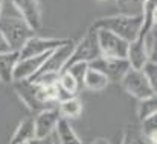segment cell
Masks as SVG:
<instances>
[{"label":"cell","mask_w":157,"mask_h":144,"mask_svg":"<svg viewBox=\"0 0 157 144\" xmlns=\"http://www.w3.org/2000/svg\"><path fill=\"white\" fill-rule=\"evenodd\" d=\"M142 14L139 15H125V14H119V15H110V17H101L98 20L93 21L92 29L98 31H108L117 37H121L122 40L131 43L137 38L140 27H142Z\"/></svg>","instance_id":"cell-1"},{"label":"cell","mask_w":157,"mask_h":144,"mask_svg":"<svg viewBox=\"0 0 157 144\" xmlns=\"http://www.w3.org/2000/svg\"><path fill=\"white\" fill-rule=\"evenodd\" d=\"M0 32L5 35L11 49L15 52H18L21 46L35 34L21 18H0Z\"/></svg>","instance_id":"cell-2"},{"label":"cell","mask_w":157,"mask_h":144,"mask_svg":"<svg viewBox=\"0 0 157 144\" xmlns=\"http://www.w3.org/2000/svg\"><path fill=\"white\" fill-rule=\"evenodd\" d=\"M99 56H101V52H99V46H98V35H96V31L90 27L86 32V35L75 44V49H73L64 68H67L69 65H72L75 62H87L89 64Z\"/></svg>","instance_id":"cell-3"},{"label":"cell","mask_w":157,"mask_h":144,"mask_svg":"<svg viewBox=\"0 0 157 144\" xmlns=\"http://www.w3.org/2000/svg\"><path fill=\"white\" fill-rule=\"evenodd\" d=\"M121 85L124 87V90L128 94L134 96L139 100L150 99V97L156 96V90L150 85V82L144 76L142 70H136V68L130 67V70L121 79Z\"/></svg>","instance_id":"cell-4"},{"label":"cell","mask_w":157,"mask_h":144,"mask_svg":"<svg viewBox=\"0 0 157 144\" xmlns=\"http://www.w3.org/2000/svg\"><path fill=\"white\" fill-rule=\"evenodd\" d=\"M96 35H98V46H99L101 56L114 58V59H127L128 44H130L128 41L102 29H98Z\"/></svg>","instance_id":"cell-5"},{"label":"cell","mask_w":157,"mask_h":144,"mask_svg":"<svg viewBox=\"0 0 157 144\" xmlns=\"http://www.w3.org/2000/svg\"><path fill=\"white\" fill-rule=\"evenodd\" d=\"M75 44L76 43L72 38H69V41L66 44H63V46H59L58 49H55L52 53L49 55V58L44 61V64L40 67V70L31 79H28V81H32L34 77H37L40 74H44V73L61 74L63 70H64V67H66V64H67V61H69V58H70V55H72V52H73V49H75Z\"/></svg>","instance_id":"cell-6"},{"label":"cell","mask_w":157,"mask_h":144,"mask_svg":"<svg viewBox=\"0 0 157 144\" xmlns=\"http://www.w3.org/2000/svg\"><path fill=\"white\" fill-rule=\"evenodd\" d=\"M89 67L101 71L108 82H121L124 74L130 70V62L127 59H114V58H104L99 56L95 61L89 62Z\"/></svg>","instance_id":"cell-7"},{"label":"cell","mask_w":157,"mask_h":144,"mask_svg":"<svg viewBox=\"0 0 157 144\" xmlns=\"http://www.w3.org/2000/svg\"><path fill=\"white\" fill-rule=\"evenodd\" d=\"M69 38H41V37H31L18 50V59L40 56L43 53L52 52L59 46L66 44Z\"/></svg>","instance_id":"cell-8"},{"label":"cell","mask_w":157,"mask_h":144,"mask_svg":"<svg viewBox=\"0 0 157 144\" xmlns=\"http://www.w3.org/2000/svg\"><path fill=\"white\" fill-rule=\"evenodd\" d=\"M14 6L21 15V20L34 31H40L43 26L41 5L38 0H12Z\"/></svg>","instance_id":"cell-9"},{"label":"cell","mask_w":157,"mask_h":144,"mask_svg":"<svg viewBox=\"0 0 157 144\" xmlns=\"http://www.w3.org/2000/svg\"><path fill=\"white\" fill-rule=\"evenodd\" d=\"M14 90L20 100L31 109V111H43L48 109L46 105H43L38 99V85L31 81H14L12 82Z\"/></svg>","instance_id":"cell-10"},{"label":"cell","mask_w":157,"mask_h":144,"mask_svg":"<svg viewBox=\"0 0 157 144\" xmlns=\"http://www.w3.org/2000/svg\"><path fill=\"white\" fill-rule=\"evenodd\" d=\"M61 118L58 108H48L43 109L37 114V117L34 118V128H35V138H44L48 135H51L56 124L58 120Z\"/></svg>","instance_id":"cell-11"},{"label":"cell","mask_w":157,"mask_h":144,"mask_svg":"<svg viewBox=\"0 0 157 144\" xmlns=\"http://www.w3.org/2000/svg\"><path fill=\"white\" fill-rule=\"evenodd\" d=\"M53 52V50H52ZM52 52L43 53L40 56H32V58H25V59H18L15 67H14V81H28L31 79L38 70L40 67L44 64V61L49 58V55Z\"/></svg>","instance_id":"cell-12"},{"label":"cell","mask_w":157,"mask_h":144,"mask_svg":"<svg viewBox=\"0 0 157 144\" xmlns=\"http://www.w3.org/2000/svg\"><path fill=\"white\" fill-rule=\"evenodd\" d=\"M18 61V52H9V53H0V81L3 84H12L14 82V67Z\"/></svg>","instance_id":"cell-13"},{"label":"cell","mask_w":157,"mask_h":144,"mask_svg":"<svg viewBox=\"0 0 157 144\" xmlns=\"http://www.w3.org/2000/svg\"><path fill=\"white\" fill-rule=\"evenodd\" d=\"M32 138H35V128H34V118H25L17 126L11 143L9 144H25L29 143Z\"/></svg>","instance_id":"cell-14"},{"label":"cell","mask_w":157,"mask_h":144,"mask_svg":"<svg viewBox=\"0 0 157 144\" xmlns=\"http://www.w3.org/2000/svg\"><path fill=\"white\" fill-rule=\"evenodd\" d=\"M55 131L58 134L59 144H82L79 137L76 135V132L73 131L72 124L66 118H59L58 120V124H56Z\"/></svg>","instance_id":"cell-15"},{"label":"cell","mask_w":157,"mask_h":144,"mask_svg":"<svg viewBox=\"0 0 157 144\" xmlns=\"http://www.w3.org/2000/svg\"><path fill=\"white\" fill-rule=\"evenodd\" d=\"M108 79L105 77L101 71H96L93 68H87L86 71V76H84V81H82V85L92 91H101L104 90L105 87L108 85Z\"/></svg>","instance_id":"cell-16"},{"label":"cell","mask_w":157,"mask_h":144,"mask_svg":"<svg viewBox=\"0 0 157 144\" xmlns=\"http://www.w3.org/2000/svg\"><path fill=\"white\" fill-rule=\"evenodd\" d=\"M58 111H59V115L61 118H78L82 112V105L81 102L76 99V97H72L66 102H61L58 105Z\"/></svg>","instance_id":"cell-17"},{"label":"cell","mask_w":157,"mask_h":144,"mask_svg":"<svg viewBox=\"0 0 157 144\" xmlns=\"http://www.w3.org/2000/svg\"><path fill=\"white\" fill-rule=\"evenodd\" d=\"M122 144H151L142 134L140 128L137 124H128L125 132H124V138Z\"/></svg>","instance_id":"cell-18"},{"label":"cell","mask_w":157,"mask_h":144,"mask_svg":"<svg viewBox=\"0 0 157 144\" xmlns=\"http://www.w3.org/2000/svg\"><path fill=\"white\" fill-rule=\"evenodd\" d=\"M140 131L144 134V137L150 141L151 144H156L157 141V114L145 118L140 121Z\"/></svg>","instance_id":"cell-19"},{"label":"cell","mask_w":157,"mask_h":144,"mask_svg":"<svg viewBox=\"0 0 157 144\" xmlns=\"http://www.w3.org/2000/svg\"><path fill=\"white\" fill-rule=\"evenodd\" d=\"M157 114V103H156V96L150 97V99H144L140 100L139 103V108H137V118L142 121L151 115Z\"/></svg>","instance_id":"cell-20"},{"label":"cell","mask_w":157,"mask_h":144,"mask_svg":"<svg viewBox=\"0 0 157 144\" xmlns=\"http://www.w3.org/2000/svg\"><path fill=\"white\" fill-rule=\"evenodd\" d=\"M144 0H117V6L125 15H139L142 14Z\"/></svg>","instance_id":"cell-21"},{"label":"cell","mask_w":157,"mask_h":144,"mask_svg":"<svg viewBox=\"0 0 157 144\" xmlns=\"http://www.w3.org/2000/svg\"><path fill=\"white\" fill-rule=\"evenodd\" d=\"M87 68H89V64L87 62H75V64L69 65L67 68H64L63 71H67L70 76H73V79L79 84V87H82V81H84V76H86Z\"/></svg>","instance_id":"cell-22"},{"label":"cell","mask_w":157,"mask_h":144,"mask_svg":"<svg viewBox=\"0 0 157 144\" xmlns=\"http://www.w3.org/2000/svg\"><path fill=\"white\" fill-rule=\"evenodd\" d=\"M58 84H59V87L61 88H64L67 93H70L72 96H75L78 91H79V84L73 79V76H70L67 71H63L61 74H59V77H58Z\"/></svg>","instance_id":"cell-23"},{"label":"cell","mask_w":157,"mask_h":144,"mask_svg":"<svg viewBox=\"0 0 157 144\" xmlns=\"http://www.w3.org/2000/svg\"><path fill=\"white\" fill-rule=\"evenodd\" d=\"M156 29H151L144 38V47L150 61H156Z\"/></svg>","instance_id":"cell-24"},{"label":"cell","mask_w":157,"mask_h":144,"mask_svg":"<svg viewBox=\"0 0 157 144\" xmlns=\"http://www.w3.org/2000/svg\"><path fill=\"white\" fill-rule=\"evenodd\" d=\"M144 76L147 77V81L150 82V85L156 90V84H157V65H156V61H147L144 64V67L140 68Z\"/></svg>","instance_id":"cell-25"},{"label":"cell","mask_w":157,"mask_h":144,"mask_svg":"<svg viewBox=\"0 0 157 144\" xmlns=\"http://www.w3.org/2000/svg\"><path fill=\"white\" fill-rule=\"evenodd\" d=\"M9 52H14L11 46H9V43L6 41V38H5V35L0 32V53H9Z\"/></svg>","instance_id":"cell-26"},{"label":"cell","mask_w":157,"mask_h":144,"mask_svg":"<svg viewBox=\"0 0 157 144\" xmlns=\"http://www.w3.org/2000/svg\"><path fill=\"white\" fill-rule=\"evenodd\" d=\"M28 144H55L53 143V138L51 135L44 137V138H32Z\"/></svg>","instance_id":"cell-27"},{"label":"cell","mask_w":157,"mask_h":144,"mask_svg":"<svg viewBox=\"0 0 157 144\" xmlns=\"http://www.w3.org/2000/svg\"><path fill=\"white\" fill-rule=\"evenodd\" d=\"M92 144H110V143H108V140H105V138H96V140H93Z\"/></svg>","instance_id":"cell-28"},{"label":"cell","mask_w":157,"mask_h":144,"mask_svg":"<svg viewBox=\"0 0 157 144\" xmlns=\"http://www.w3.org/2000/svg\"><path fill=\"white\" fill-rule=\"evenodd\" d=\"M2 8H3V0H0V18H2Z\"/></svg>","instance_id":"cell-29"},{"label":"cell","mask_w":157,"mask_h":144,"mask_svg":"<svg viewBox=\"0 0 157 144\" xmlns=\"http://www.w3.org/2000/svg\"><path fill=\"white\" fill-rule=\"evenodd\" d=\"M25 144H28V143H25Z\"/></svg>","instance_id":"cell-30"}]
</instances>
